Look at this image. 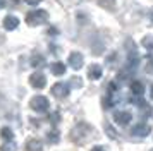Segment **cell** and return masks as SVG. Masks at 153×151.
Segmentation results:
<instances>
[{
    "label": "cell",
    "mask_w": 153,
    "mask_h": 151,
    "mask_svg": "<svg viewBox=\"0 0 153 151\" xmlns=\"http://www.w3.org/2000/svg\"><path fill=\"white\" fill-rule=\"evenodd\" d=\"M152 22H153V10H152Z\"/></svg>",
    "instance_id": "26"
},
{
    "label": "cell",
    "mask_w": 153,
    "mask_h": 151,
    "mask_svg": "<svg viewBox=\"0 0 153 151\" xmlns=\"http://www.w3.org/2000/svg\"><path fill=\"white\" fill-rule=\"evenodd\" d=\"M29 84L36 89H42V88L47 86V77H45V74H42V72H33L31 77H29Z\"/></svg>",
    "instance_id": "3"
},
{
    "label": "cell",
    "mask_w": 153,
    "mask_h": 151,
    "mask_svg": "<svg viewBox=\"0 0 153 151\" xmlns=\"http://www.w3.org/2000/svg\"><path fill=\"white\" fill-rule=\"evenodd\" d=\"M152 98H153V88H152Z\"/></svg>",
    "instance_id": "28"
},
{
    "label": "cell",
    "mask_w": 153,
    "mask_h": 151,
    "mask_svg": "<svg viewBox=\"0 0 153 151\" xmlns=\"http://www.w3.org/2000/svg\"><path fill=\"white\" fill-rule=\"evenodd\" d=\"M16 150V144L12 141H5V144L0 146V151H14Z\"/></svg>",
    "instance_id": "16"
},
{
    "label": "cell",
    "mask_w": 153,
    "mask_h": 151,
    "mask_svg": "<svg viewBox=\"0 0 153 151\" xmlns=\"http://www.w3.org/2000/svg\"><path fill=\"white\" fill-rule=\"evenodd\" d=\"M91 151H105V148H102V146H95V148H91Z\"/></svg>",
    "instance_id": "23"
},
{
    "label": "cell",
    "mask_w": 153,
    "mask_h": 151,
    "mask_svg": "<svg viewBox=\"0 0 153 151\" xmlns=\"http://www.w3.org/2000/svg\"><path fill=\"white\" fill-rule=\"evenodd\" d=\"M131 91L134 96H141L145 93V86H143V82L141 81H132L131 82Z\"/></svg>",
    "instance_id": "10"
},
{
    "label": "cell",
    "mask_w": 153,
    "mask_h": 151,
    "mask_svg": "<svg viewBox=\"0 0 153 151\" xmlns=\"http://www.w3.org/2000/svg\"><path fill=\"white\" fill-rule=\"evenodd\" d=\"M98 4H102L103 7H112L114 0H98Z\"/></svg>",
    "instance_id": "20"
},
{
    "label": "cell",
    "mask_w": 153,
    "mask_h": 151,
    "mask_svg": "<svg viewBox=\"0 0 153 151\" xmlns=\"http://www.w3.org/2000/svg\"><path fill=\"white\" fill-rule=\"evenodd\" d=\"M141 45H143L146 50H153V36H152V34L145 36V38L141 40Z\"/></svg>",
    "instance_id": "14"
},
{
    "label": "cell",
    "mask_w": 153,
    "mask_h": 151,
    "mask_svg": "<svg viewBox=\"0 0 153 151\" xmlns=\"http://www.w3.org/2000/svg\"><path fill=\"white\" fill-rule=\"evenodd\" d=\"M14 2H16V4H17V2H21V0H14Z\"/></svg>",
    "instance_id": "27"
},
{
    "label": "cell",
    "mask_w": 153,
    "mask_h": 151,
    "mask_svg": "<svg viewBox=\"0 0 153 151\" xmlns=\"http://www.w3.org/2000/svg\"><path fill=\"white\" fill-rule=\"evenodd\" d=\"M59 120H60V115H59L57 112L53 113V115H50V122H52V124H57Z\"/></svg>",
    "instance_id": "19"
},
{
    "label": "cell",
    "mask_w": 153,
    "mask_h": 151,
    "mask_svg": "<svg viewBox=\"0 0 153 151\" xmlns=\"http://www.w3.org/2000/svg\"><path fill=\"white\" fill-rule=\"evenodd\" d=\"M26 151H42V143L38 139H29L26 144Z\"/></svg>",
    "instance_id": "12"
},
{
    "label": "cell",
    "mask_w": 153,
    "mask_h": 151,
    "mask_svg": "<svg viewBox=\"0 0 153 151\" xmlns=\"http://www.w3.org/2000/svg\"><path fill=\"white\" fill-rule=\"evenodd\" d=\"M50 70H52V74H55V76H62L65 72V65H64L62 62H53L50 65Z\"/></svg>",
    "instance_id": "11"
},
{
    "label": "cell",
    "mask_w": 153,
    "mask_h": 151,
    "mask_svg": "<svg viewBox=\"0 0 153 151\" xmlns=\"http://www.w3.org/2000/svg\"><path fill=\"white\" fill-rule=\"evenodd\" d=\"M102 76H103V69H102V65H98V64L90 65V69H88V77H90V79L97 81V79H100Z\"/></svg>",
    "instance_id": "8"
},
{
    "label": "cell",
    "mask_w": 153,
    "mask_h": 151,
    "mask_svg": "<svg viewBox=\"0 0 153 151\" xmlns=\"http://www.w3.org/2000/svg\"><path fill=\"white\" fill-rule=\"evenodd\" d=\"M31 108L38 112V113H43V112H47L50 108V101L45 98V96H33L31 98Z\"/></svg>",
    "instance_id": "2"
},
{
    "label": "cell",
    "mask_w": 153,
    "mask_h": 151,
    "mask_svg": "<svg viewBox=\"0 0 153 151\" xmlns=\"http://www.w3.org/2000/svg\"><path fill=\"white\" fill-rule=\"evenodd\" d=\"M48 141L50 143H59V130H50L48 132Z\"/></svg>",
    "instance_id": "17"
},
{
    "label": "cell",
    "mask_w": 153,
    "mask_h": 151,
    "mask_svg": "<svg viewBox=\"0 0 153 151\" xmlns=\"http://www.w3.org/2000/svg\"><path fill=\"white\" fill-rule=\"evenodd\" d=\"M69 84H65V82H57L52 86V95L55 96V98H65V96L69 95Z\"/></svg>",
    "instance_id": "4"
},
{
    "label": "cell",
    "mask_w": 153,
    "mask_h": 151,
    "mask_svg": "<svg viewBox=\"0 0 153 151\" xmlns=\"http://www.w3.org/2000/svg\"><path fill=\"white\" fill-rule=\"evenodd\" d=\"M150 132H152V129H150V125H146V124H136V125L132 127V134L138 136V137H146Z\"/></svg>",
    "instance_id": "7"
},
{
    "label": "cell",
    "mask_w": 153,
    "mask_h": 151,
    "mask_svg": "<svg viewBox=\"0 0 153 151\" xmlns=\"http://www.w3.org/2000/svg\"><path fill=\"white\" fill-rule=\"evenodd\" d=\"M48 33H50V34H57V29H55V27H50Z\"/></svg>",
    "instance_id": "25"
},
{
    "label": "cell",
    "mask_w": 153,
    "mask_h": 151,
    "mask_svg": "<svg viewBox=\"0 0 153 151\" xmlns=\"http://www.w3.org/2000/svg\"><path fill=\"white\" fill-rule=\"evenodd\" d=\"M83 64H84V60H83V55L79 53V52H72V53L69 55V65L72 69H81L83 67Z\"/></svg>",
    "instance_id": "5"
},
{
    "label": "cell",
    "mask_w": 153,
    "mask_h": 151,
    "mask_svg": "<svg viewBox=\"0 0 153 151\" xmlns=\"http://www.w3.org/2000/svg\"><path fill=\"white\" fill-rule=\"evenodd\" d=\"M0 136L4 141H12L14 139V134H12V130L9 129V127H4V129L0 130Z\"/></svg>",
    "instance_id": "13"
},
{
    "label": "cell",
    "mask_w": 153,
    "mask_h": 151,
    "mask_svg": "<svg viewBox=\"0 0 153 151\" xmlns=\"http://www.w3.org/2000/svg\"><path fill=\"white\" fill-rule=\"evenodd\" d=\"M31 64H33L35 67H42L43 64H45V58H43V57H38V55H36V57H33Z\"/></svg>",
    "instance_id": "18"
},
{
    "label": "cell",
    "mask_w": 153,
    "mask_h": 151,
    "mask_svg": "<svg viewBox=\"0 0 153 151\" xmlns=\"http://www.w3.org/2000/svg\"><path fill=\"white\" fill-rule=\"evenodd\" d=\"M114 118H115V122L120 124V125H127V124L131 122L132 115L129 112H126V110H120V112H115V113H114Z\"/></svg>",
    "instance_id": "6"
},
{
    "label": "cell",
    "mask_w": 153,
    "mask_h": 151,
    "mask_svg": "<svg viewBox=\"0 0 153 151\" xmlns=\"http://www.w3.org/2000/svg\"><path fill=\"white\" fill-rule=\"evenodd\" d=\"M115 57H117V55H115V53H112L110 57H108V60H107V62H108V64H112V62H115Z\"/></svg>",
    "instance_id": "22"
},
{
    "label": "cell",
    "mask_w": 153,
    "mask_h": 151,
    "mask_svg": "<svg viewBox=\"0 0 153 151\" xmlns=\"http://www.w3.org/2000/svg\"><path fill=\"white\" fill-rule=\"evenodd\" d=\"M5 5H7V0H0V9H4Z\"/></svg>",
    "instance_id": "24"
},
{
    "label": "cell",
    "mask_w": 153,
    "mask_h": 151,
    "mask_svg": "<svg viewBox=\"0 0 153 151\" xmlns=\"http://www.w3.org/2000/svg\"><path fill=\"white\" fill-rule=\"evenodd\" d=\"M26 4H29V5H36V4H40L42 0H24Z\"/></svg>",
    "instance_id": "21"
},
{
    "label": "cell",
    "mask_w": 153,
    "mask_h": 151,
    "mask_svg": "<svg viewBox=\"0 0 153 151\" xmlns=\"http://www.w3.org/2000/svg\"><path fill=\"white\" fill-rule=\"evenodd\" d=\"M48 21V12L47 10H31L26 14V22L29 26H40Z\"/></svg>",
    "instance_id": "1"
},
{
    "label": "cell",
    "mask_w": 153,
    "mask_h": 151,
    "mask_svg": "<svg viewBox=\"0 0 153 151\" xmlns=\"http://www.w3.org/2000/svg\"><path fill=\"white\" fill-rule=\"evenodd\" d=\"M19 26V19L16 17V16H7L5 19H4V27L7 29V31H12L16 27Z\"/></svg>",
    "instance_id": "9"
},
{
    "label": "cell",
    "mask_w": 153,
    "mask_h": 151,
    "mask_svg": "<svg viewBox=\"0 0 153 151\" xmlns=\"http://www.w3.org/2000/svg\"><path fill=\"white\" fill-rule=\"evenodd\" d=\"M146 58V65H145V70L148 74H153V55H148L145 57Z\"/></svg>",
    "instance_id": "15"
}]
</instances>
